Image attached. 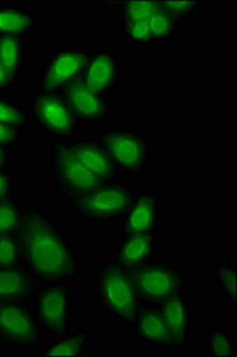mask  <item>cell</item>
Returning <instances> with one entry per match:
<instances>
[{
  "label": "cell",
  "instance_id": "5",
  "mask_svg": "<svg viewBox=\"0 0 237 357\" xmlns=\"http://www.w3.org/2000/svg\"><path fill=\"white\" fill-rule=\"evenodd\" d=\"M132 201L128 191L119 188H106L84 195L75 202V206L89 216L104 218L125 212Z\"/></svg>",
  "mask_w": 237,
  "mask_h": 357
},
{
  "label": "cell",
  "instance_id": "10",
  "mask_svg": "<svg viewBox=\"0 0 237 357\" xmlns=\"http://www.w3.org/2000/svg\"><path fill=\"white\" fill-rule=\"evenodd\" d=\"M154 307L162 313L167 320L177 346H183L188 335L190 317L187 302L181 296V294Z\"/></svg>",
  "mask_w": 237,
  "mask_h": 357
},
{
  "label": "cell",
  "instance_id": "19",
  "mask_svg": "<svg viewBox=\"0 0 237 357\" xmlns=\"http://www.w3.org/2000/svg\"><path fill=\"white\" fill-rule=\"evenodd\" d=\"M234 340L227 328H212L208 332V354L210 356H231Z\"/></svg>",
  "mask_w": 237,
  "mask_h": 357
},
{
  "label": "cell",
  "instance_id": "1",
  "mask_svg": "<svg viewBox=\"0 0 237 357\" xmlns=\"http://www.w3.org/2000/svg\"><path fill=\"white\" fill-rule=\"evenodd\" d=\"M20 247L29 266L43 279L66 278L75 270L74 259L65 243L36 213H28L24 218Z\"/></svg>",
  "mask_w": 237,
  "mask_h": 357
},
{
  "label": "cell",
  "instance_id": "14",
  "mask_svg": "<svg viewBox=\"0 0 237 357\" xmlns=\"http://www.w3.org/2000/svg\"><path fill=\"white\" fill-rule=\"evenodd\" d=\"M70 152L98 178H105L109 175V159L96 146L81 144L70 150Z\"/></svg>",
  "mask_w": 237,
  "mask_h": 357
},
{
  "label": "cell",
  "instance_id": "13",
  "mask_svg": "<svg viewBox=\"0 0 237 357\" xmlns=\"http://www.w3.org/2000/svg\"><path fill=\"white\" fill-rule=\"evenodd\" d=\"M85 63L84 56L65 53L59 56L52 64L45 81V89L47 91L56 89L74 76L82 69Z\"/></svg>",
  "mask_w": 237,
  "mask_h": 357
},
{
  "label": "cell",
  "instance_id": "31",
  "mask_svg": "<svg viewBox=\"0 0 237 357\" xmlns=\"http://www.w3.org/2000/svg\"><path fill=\"white\" fill-rule=\"evenodd\" d=\"M14 137V130L6 123H0V144L9 142Z\"/></svg>",
  "mask_w": 237,
  "mask_h": 357
},
{
  "label": "cell",
  "instance_id": "24",
  "mask_svg": "<svg viewBox=\"0 0 237 357\" xmlns=\"http://www.w3.org/2000/svg\"><path fill=\"white\" fill-rule=\"evenodd\" d=\"M85 340V335H78L64 340L54 347L45 354L47 356H74L80 354Z\"/></svg>",
  "mask_w": 237,
  "mask_h": 357
},
{
  "label": "cell",
  "instance_id": "25",
  "mask_svg": "<svg viewBox=\"0 0 237 357\" xmlns=\"http://www.w3.org/2000/svg\"><path fill=\"white\" fill-rule=\"evenodd\" d=\"M160 8H162V3L135 2L130 3L126 13L132 22L149 19L155 11Z\"/></svg>",
  "mask_w": 237,
  "mask_h": 357
},
{
  "label": "cell",
  "instance_id": "20",
  "mask_svg": "<svg viewBox=\"0 0 237 357\" xmlns=\"http://www.w3.org/2000/svg\"><path fill=\"white\" fill-rule=\"evenodd\" d=\"M20 62V47L17 38H0V63L13 75Z\"/></svg>",
  "mask_w": 237,
  "mask_h": 357
},
{
  "label": "cell",
  "instance_id": "34",
  "mask_svg": "<svg viewBox=\"0 0 237 357\" xmlns=\"http://www.w3.org/2000/svg\"><path fill=\"white\" fill-rule=\"evenodd\" d=\"M2 162H3V153L1 152V151H0V165L2 164Z\"/></svg>",
  "mask_w": 237,
  "mask_h": 357
},
{
  "label": "cell",
  "instance_id": "8",
  "mask_svg": "<svg viewBox=\"0 0 237 357\" xmlns=\"http://www.w3.org/2000/svg\"><path fill=\"white\" fill-rule=\"evenodd\" d=\"M67 310L64 290L59 287L43 290L39 298L38 316L46 328L57 334L64 333Z\"/></svg>",
  "mask_w": 237,
  "mask_h": 357
},
{
  "label": "cell",
  "instance_id": "12",
  "mask_svg": "<svg viewBox=\"0 0 237 357\" xmlns=\"http://www.w3.org/2000/svg\"><path fill=\"white\" fill-rule=\"evenodd\" d=\"M68 98L71 108L78 116L94 119L100 115L102 103L97 93L85 84L77 82L68 90Z\"/></svg>",
  "mask_w": 237,
  "mask_h": 357
},
{
  "label": "cell",
  "instance_id": "27",
  "mask_svg": "<svg viewBox=\"0 0 237 357\" xmlns=\"http://www.w3.org/2000/svg\"><path fill=\"white\" fill-rule=\"evenodd\" d=\"M17 258V248L11 238L0 236V266L8 268L13 266Z\"/></svg>",
  "mask_w": 237,
  "mask_h": 357
},
{
  "label": "cell",
  "instance_id": "26",
  "mask_svg": "<svg viewBox=\"0 0 237 357\" xmlns=\"http://www.w3.org/2000/svg\"><path fill=\"white\" fill-rule=\"evenodd\" d=\"M19 222V215L15 208L8 204L0 205V235L12 231Z\"/></svg>",
  "mask_w": 237,
  "mask_h": 357
},
{
  "label": "cell",
  "instance_id": "4",
  "mask_svg": "<svg viewBox=\"0 0 237 357\" xmlns=\"http://www.w3.org/2000/svg\"><path fill=\"white\" fill-rule=\"evenodd\" d=\"M38 333L24 308L13 302L0 301V339L22 347L34 346Z\"/></svg>",
  "mask_w": 237,
  "mask_h": 357
},
{
  "label": "cell",
  "instance_id": "3",
  "mask_svg": "<svg viewBox=\"0 0 237 357\" xmlns=\"http://www.w3.org/2000/svg\"><path fill=\"white\" fill-rule=\"evenodd\" d=\"M101 294L105 304L123 319L134 321L137 313V296L126 271L109 267L101 273Z\"/></svg>",
  "mask_w": 237,
  "mask_h": 357
},
{
  "label": "cell",
  "instance_id": "33",
  "mask_svg": "<svg viewBox=\"0 0 237 357\" xmlns=\"http://www.w3.org/2000/svg\"><path fill=\"white\" fill-rule=\"evenodd\" d=\"M8 187L6 178L0 176V198H1L6 192Z\"/></svg>",
  "mask_w": 237,
  "mask_h": 357
},
{
  "label": "cell",
  "instance_id": "21",
  "mask_svg": "<svg viewBox=\"0 0 237 357\" xmlns=\"http://www.w3.org/2000/svg\"><path fill=\"white\" fill-rule=\"evenodd\" d=\"M215 278L219 288L222 289L227 299L236 304V271L227 265L217 266Z\"/></svg>",
  "mask_w": 237,
  "mask_h": 357
},
{
  "label": "cell",
  "instance_id": "30",
  "mask_svg": "<svg viewBox=\"0 0 237 357\" xmlns=\"http://www.w3.org/2000/svg\"><path fill=\"white\" fill-rule=\"evenodd\" d=\"M194 2H169L162 3V8L170 13H181L191 8Z\"/></svg>",
  "mask_w": 237,
  "mask_h": 357
},
{
  "label": "cell",
  "instance_id": "23",
  "mask_svg": "<svg viewBox=\"0 0 237 357\" xmlns=\"http://www.w3.org/2000/svg\"><path fill=\"white\" fill-rule=\"evenodd\" d=\"M172 15L163 8L155 11L149 17L151 33L163 37L169 34L172 24Z\"/></svg>",
  "mask_w": 237,
  "mask_h": 357
},
{
  "label": "cell",
  "instance_id": "32",
  "mask_svg": "<svg viewBox=\"0 0 237 357\" xmlns=\"http://www.w3.org/2000/svg\"><path fill=\"white\" fill-rule=\"evenodd\" d=\"M12 75L0 63V87L5 86L10 80Z\"/></svg>",
  "mask_w": 237,
  "mask_h": 357
},
{
  "label": "cell",
  "instance_id": "11",
  "mask_svg": "<svg viewBox=\"0 0 237 357\" xmlns=\"http://www.w3.org/2000/svg\"><path fill=\"white\" fill-rule=\"evenodd\" d=\"M105 144L110 155L121 165L132 168L141 164L144 147L137 138L124 134H112L106 138Z\"/></svg>",
  "mask_w": 237,
  "mask_h": 357
},
{
  "label": "cell",
  "instance_id": "22",
  "mask_svg": "<svg viewBox=\"0 0 237 357\" xmlns=\"http://www.w3.org/2000/svg\"><path fill=\"white\" fill-rule=\"evenodd\" d=\"M29 24L26 15L15 10L0 11V32L17 34Z\"/></svg>",
  "mask_w": 237,
  "mask_h": 357
},
{
  "label": "cell",
  "instance_id": "29",
  "mask_svg": "<svg viewBox=\"0 0 237 357\" xmlns=\"http://www.w3.org/2000/svg\"><path fill=\"white\" fill-rule=\"evenodd\" d=\"M130 31L132 36L138 40H148L151 36L149 19L132 22Z\"/></svg>",
  "mask_w": 237,
  "mask_h": 357
},
{
  "label": "cell",
  "instance_id": "6",
  "mask_svg": "<svg viewBox=\"0 0 237 357\" xmlns=\"http://www.w3.org/2000/svg\"><path fill=\"white\" fill-rule=\"evenodd\" d=\"M57 164L60 183L70 192L82 197L99 188L100 178L89 171L70 151H59Z\"/></svg>",
  "mask_w": 237,
  "mask_h": 357
},
{
  "label": "cell",
  "instance_id": "15",
  "mask_svg": "<svg viewBox=\"0 0 237 357\" xmlns=\"http://www.w3.org/2000/svg\"><path fill=\"white\" fill-rule=\"evenodd\" d=\"M29 289V282L21 272L0 269V301L19 300L26 295Z\"/></svg>",
  "mask_w": 237,
  "mask_h": 357
},
{
  "label": "cell",
  "instance_id": "16",
  "mask_svg": "<svg viewBox=\"0 0 237 357\" xmlns=\"http://www.w3.org/2000/svg\"><path fill=\"white\" fill-rule=\"evenodd\" d=\"M152 238L147 234L131 237L122 250L120 262L124 267L132 268L142 264L150 255Z\"/></svg>",
  "mask_w": 237,
  "mask_h": 357
},
{
  "label": "cell",
  "instance_id": "28",
  "mask_svg": "<svg viewBox=\"0 0 237 357\" xmlns=\"http://www.w3.org/2000/svg\"><path fill=\"white\" fill-rule=\"evenodd\" d=\"M24 118L17 109L0 102V123L21 124Z\"/></svg>",
  "mask_w": 237,
  "mask_h": 357
},
{
  "label": "cell",
  "instance_id": "9",
  "mask_svg": "<svg viewBox=\"0 0 237 357\" xmlns=\"http://www.w3.org/2000/svg\"><path fill=\"white\" fill-rule=\"evenodd\" d=\"M36 112L43 123L52 131L68 133L73 126V116L68 107L56 97L43 96L38 100Z\"/></svg>",
  "mask_w": 237,
  "mask_h": 357
},
{
  "label": "cell",
  "instance_id": "18",
  "mask_svg": "<svg viewBox=\"0 0 237 357\" xmlns=\"http://www.w3.org/2000/svg\"><path fill=\"white\" fill-rule=\"evenodd\" d=\"M113 63L107 56L95 59L88 71L86 86L95 93L103 90L113 76Z\"/></svg>",
  "mask_w": 237,
  "mask_h": 357
},
{
  "label": "cell",
  "instance_id": "7",
  "mask_svg": "<svg viewBox=\"0 0 237 357\" xmlns=\"http://www.w3.org/2000/svg\"><path fill=\"white\" fill-rule=\"evenodd\" d=\"M137 330L139 336L152 345L177 346L167 320L154 306L146 305L141 308Z\"/></svg>",
  "mask_w": 237,
  "mask_h": 357
},
{
  "label": "cell",
  "instance_id": "2",
  "mask_svg": "<svg viewBox=\"0 0 237 357\" xmlns=\"http://www.w3.org/2000/svg\"><path fill=\"white\" fill-rule=\"evenodd\" d=\"M137 296L147 305H155L181 294V277L165 265H142L126 271Z\"/></svg>",
  "mask_w": 237,
  "mask_h": 357
},
{
  "label": "cell",
  "instance_id": "17",
  "mask_svg": "<svg viewBox=\"0 0 237 357\" xmlns=\"http://www.w3.org/2000/svg\"><path fill=\"white\" fill-rule=\"evenodd\" d=\"M154 202L148 198L142 199L136 205L129 219L128 232L132 235L146 234L155 220Z\"/></svg>",
  "mask_w": 237,
  "mask_h": 357
}]
</instances>
